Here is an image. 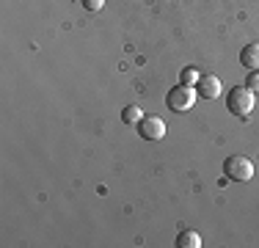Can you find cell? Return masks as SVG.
Masks as SVG:
<instances>
[{
  "mask_svg": "<svg viewBox=\"0 0 259 248\" xmlns=\"http://www.w3.org/2000/svg\"><path fill=\"white\" fill-rule=\"evenodd\" d=\"M196 97H199V91H196V86H174V89L168 91V97H165V105H168V110H177V113H185V110H190L196 105Z\"/></svg>",
  "mask_w": 259,
  "mask_h": 248,
  "instance_id": "1",
  "label": "cell"
},
{
  "mask_svg": "<svg viewBox=\"0 0 259 248\" xmlns=\"http://www.w3.org/2000/svg\"><path fill=\"white\" fill-rule=\"evenodd\" d=\"M224 174L232 182H248L254 177V163H251L245 154H229L224 160Z\"/></svg>",
  "mask_w": 259,
  "mask_h": 248,
  "instance_id": "2",
  "label": "cell"
},
{
  "mask_svg": "<svg viewBox=\"0 0 259 248\" xmlns=\"http://www.w3.org/2000/svg\"><path fill=\"white\" fill-rule=\"evenodd\" d=\"M226 108L234 116H248L254 110V91L245 89V86H234L229 94H226Z\"/></svg>",
  "mask_w": 259,
  "mask_h": 248,
  "instance_id": "3",
  "label": "cell"
},
{
  "mask_svg": "<svg viewBox=\"0 0 259 248\" xmlns=\"http://www.w3.org/2000/svg\"><path fill=\"white\" fill-rule=\"evenodd\" d=\"M138 135L144 141H160L165 135V121L160 116H144L138 124Z\"/></svg>",
  "mask_w": 259,
  "mask_h": 248,
  "instance_id": "4",
  "label": "cell"
},
{
  "mask_svg": "<svg viewBox=\"0 0 259 248\" xmlns=\"http://www.w3.org/2000/svg\"><path fill=\"white\" fill-rule=\"evenodd\" d=\"M196 91L204 99H215V97H221V80L215 74H201L199 83H196Z\"/></svg>",
  "mask_w": 259,
  "mask_h": 248,
  "instance_id": "5",
  "label": "cell"
},
{
  "mask_svg": "<svg viewBox=\"0 0 259 248\" xmlns=\"http://www.w3.org/2000/svg\"><path fill=\"white\" fill-rule=\"evenodd\" d=\"M240 64L245 66V69H259V45H245L240 50Z\"/></svg>",
  "mask_w": 259,
  "mask_h": 248,
  "instance_id": "6",
  "label": "cell"
},
{
  "mask_svg": "<svg viewBox=\"0 0 259 248\" xmlns=\"http://www.w3.org/2000/svg\"><path fill=\"white\" fill-rule=\"evenodd\" d=\"M177 245H180V248H201V237L188 229V232H180V234H177Z\"/></svg>",
  "mask_w": 259,
  "mask_h": 248,
  "instance_id": "7",
  "label": "cell"
},
{
  "mask_svg": "<svg viewBox=\"0 0 259 248\" xmlns=\"http://www.w3.org/2000/svg\"><path fill=\"white\" fill-rule=\"evenodd\" d=\"M144 116H146V113L138 108V105H127V108L121 110V121H124V124H135V127L141 124V119H144Z\"/></svg>",
  "mask_w": 259,
  "mask_h": 248,
  "instance_id": "8",
  "label": "cell"
},
{
  "mask_svg": "<svg viewBox=\"0 0 259 248\" xmlns=\"http://www.w3.org/2000/svg\"><path fill=\"white\" fill-rule=\"evenodd\" d=\"M199 69H196V66H182L180 69V83H185V86H196L199 83Z\"/></svg>",
  "mask_w": 259,
  "mask_h": 248,
  "instance_id": "9",
  "label": "cell"
},
{
  "mask_svg": "<svg viewBox=\"0 0 259 248\" xmlns=\"http://www.w3.org/2000/svg\"><path fill=\"white\" fill-rule=\"evenodd\" d=\"M245 89H251L254 94L259 91V72H256V69H251V72H248V80H245Z\"/></svg>",
  "mask_w": 259,
  "mask_h": 248,
  "instance_id": "10",
  "label": "cell"
},
{
  "mask_svg": "<svg viewBox=\"0 0 259 248\" xmlns=\"http://www.w3.org/2000/svg\"><path fill=\"white\" fill-rule=\"evenodd\" d=\"M105 6V0H83V9H89V11H100Z\"/></svg>",
  "mask_w": 259,
  "mask_h": 248,
  "instance_id": "11",
  "label": "cell"
}]
</instances>
